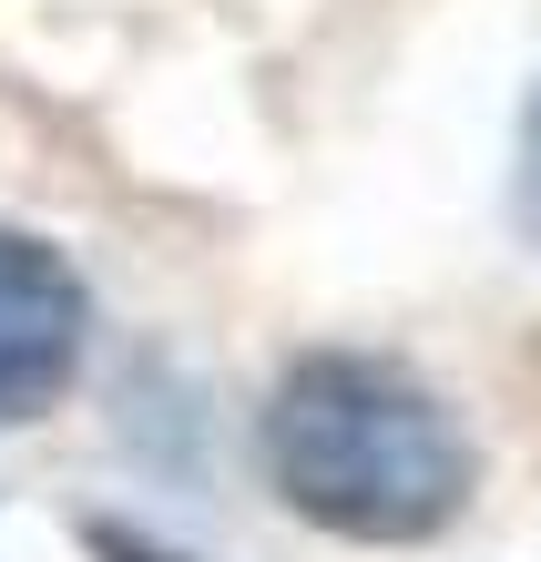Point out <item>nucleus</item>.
<instances>
[{
  "instance_id": "nucleus-1",
  "label": "nucleus",
  "mask_w": 541,
  "mask_h": 562,
  "mask_svg": "<svg viewBox=\"0 0 541 562\" xmlns=\"http://www.w3.org/2000/svg\"><path fill=\"white\" fill-rule=\"evenodd\" d=\"M266 481L296 521L358 542V552H409L439 542L470 512V429L409 358L379 348H307L266 389Z\"/></svg>"
},
{
  "instance_id": "nucleus-2",
  "label": "nucleus",
  "mask_w": 541,
  "mask_h": 562,
  "mask_svg": "<svg viewBox=\"0 0 541 562\" xmlns=\"http://www.w3.org/2000/svg\"><path fill=\"white\" fill-rule=\"evenodd\" d=\"M92 348V286L61 246L0 225V429L42 419L61 389L82 379Z\"/></svg>"
},
{
  "instance_id": "nucleus-3",
  "label": "nucleus",
  "mask_w": 541,
  "mask_h": 562,
  "mask_svg": "<svg viewBox=\"0 0 541 562\" xmlns=\"http://www.w3.org/2000/svg\"><path fill=\"white\" fill-rule=\"evenodd\" d=\"M511 215H521V236L541 256V92L521 103V164H511Z\"/></svg>"
},
{
  "instance_id": "nucleus-4",
  "label": "nucleus",
  "mask_w": 541,
  "mask_h": 562,
  "mask_svg": "<svg viewBox=\"0 0 541 562\" xmlns=\"http://www.w3.org/2000/svg\"><path fill=\"white\" fill-rule=\"evenodd\" d=\"M92 552H103V562H184V552H164L154 532H123V521H92Z\"/></svg>"
}]
</instances>
